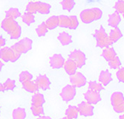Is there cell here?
I'll use <instances>...</instances> for the list:
<instances>
[{"label": "cell", "mask_w": 124, "mask_h": 119, "mask_svg": "<svg viewBox=\"0 0 124 119\" xmlns=\"http://www.w3.org/2000/svg\"><path fill=\"white\" fill-rule=\"evenodd\" d=\"M1 27L12 40H18L22 35V27L14 19H4L1 23Z\"/></svg>", "instance_id": "cell-1"}, {"label": "cell", "mask_w": 124, "mask_h": 119, "mask_svg": "<svg viewBox=\"0 0 124 119\" xmlns=\"http://www.w3.org/2000/svg\"><path fill=\"white\" fill-rule=\"evenodd\" d=\"M103 16L102 10L98 8L85 9L81 11L80 17L81 21L85 24H90L94 21L99 20Z\"/></svg>", "instance_id": "cell-2"}, {"label": "cell", "mask_w": 124, "mask_h": 119, "mask_svg": "<svg viewBox=\"0 0 124 119\" xmlns=\"http://www.w3.org/2000/svg\"><path fill=\"white\" fill-rule=\"evenodd\" d=\"M94 37L96 40V46L97 47L103 48H108L112 44V42L106 32L105 28L103 26H100L99 29H97L94 34Z\"/></svg>", "instance_id": "cell-3"}, {"label": "cell", "mask_w": 124, "mask_h": 119, "mask_svg": "<svg viewBox=\"0 0 124 119\" xmlns=\"http://www.w3.org/2000/svg\"><path fill=\"white\" fill-rule=\"evenodd\" d=\"M51 5L42 2H30L26 6V12L32 14L39 13L41 14H48L50 13Z\"/></svg>", "instance_id": "cell-4"}, {"label": "cell", "mask_w": 124, "mask_h": 119, "mask_svg": "<svg viewBox=\"0 0 124 119\" xmlns=\"http://www.w3.org/2000/svg\"><path fill=\"white\" fill-rule=\"evenodd\" d=\"M21 55L16 52L11 47H3L0 49V59L5 63L17 61Z\"/></svg>", "instance_id": "cell-5"}, {"label": "cell", "mask_w": 124, "mask_h": 119, "mask_svg": "<svg viewBox=\"0 0 124 119\" xmlns=\"http://www.w3.org/2000/svg\"><path fill=\"white\" fill-rule=\"evenodd\" d=\"M32 46H33L32 40L28 37H24L23 39L20 40L19 42H16L14 45L11 46V48L16 52L19 54V55H22V54H26L29 51H31Z\"/></svg>", "instance_id": "cell-6"}, {"label": "cell", "mask_w": 124, "mask_h": 119, "mask_svg": "<svg viewBox=\"0 0 124 119\" xmlns=\"http://www.w3.org/2000/svg\"><path fill=\"white\" fill-rule=\"evenodd\" d=\"M111 103L115 112H124V95L121 92H115L111 95Z\"/></svg>", "instance_id": "cell-7"}, {"label": "cell", "mask_w": 124, "mask_h": 119, "mask_svg": "<svg viewBox=\"0 0 124 119\" xmlns=\"http://www.w3.org/2000/svg\"><path fill=\"white\" fill-rule=\"evenodd\" d=\"M69 58L74 61L78 69H81L82 67H83L87 60L85 53L79 49H75L73 51H71L69 54Z\"/></svg>", "instance_id": "cell-8"}, {"label": "cell", "mask_w": 124, "mask_h": 119, "mask_svg": "<svg viewBox=\"0 0 124 119\" xmlns=\"http://www.w3.org/2000/svg\"><path fill=\"white\" fill-rule=\"evenodd\" d=\"M76 88L72 85H66L62 88L60 92V97L65 102H70L71 101L74 97L76 96Z\"/></svg>", "instance_id": "cell-9"}, {"label": "cell", "mask_w": 124, "mask_h": 119, "mask_svg": "<svg viewBox=\"0 0 124 119\" xmlns=\"http://www.w3.org/2000/svg\"><path fill=\"white\" fill-rule=\"evenodd\" d=\"M70 82L75 88H81L87 83L85 76L80 71H77L74 74L70 76Z\"/></svg>", "instance_id": "cell-10"}, {"label": "cell", "mask_w": 124, "mask_h": 119, "mask_svg": "<svg viewBox=\"0 0 124 119\" xmlns=\"http://www.w3.org/2000/svg\"><path fill=\"white\" fill-rule=\"evenodd\" d=\"M79 114L82 116L89 117L94 115V106L92 104H89L86 101H82L77 106Z\"/></svg>", "instance_id": "cell-11"}, {"label": "cell", "mask_w": 124, "mask_h": 119, "mask_svg": "<svg viewBox=\"0 0 124 119\" xmlns=\"http://www.w3.org/2000/svg\"><path fill=\"white\" fill-rule=\"evenodd\" d=\"M65 60L60 54H55L50 57V66L54 69H60L64 66Z\"/></svg>", "instance_id": "cell-12"}, {"label": "cell", "mask_w": 124, "mask_h": 119, "mask_svg": "<svg viewBox=\"0 0 124 119\" xmlns=\"http://www.w3.org/2000/svg\"><path fill=\"white\" fill-rule=\"evenodd\" d=\"M35 83L37 86L38 89L46 91L50 89L51 82L46 74H40L36 78Z\"/></svg>", "instance_id": "cell-13"}, {"label": "cell", "mask_w": 124, "mask_h": 119, "mask_svg": "<svg viewBox=\"0 0 124 119\" xmlns=\"http://www.w3.org/2000/svg\"><path fill=\"white\" fill-rule=\"evenodd\" d=\"M84 98L87 103L92 105L97 104L102 100V98H101L100 92H93L89 89L84 94Z\"/></svg>", "instance_id": "cell-14"}, {"label": "cell", "mask_w": 124, "mask_h": 119, "mask_svg": "<svg viewBox=\"0 0 124 119\" xmlns=\"http://www.w3.org/2000/svg\"><path fill=\"white\" fill-rule=\"evenodd\" d=\"M112 75L111 73L108 70H103L101 71L99 75V81L103 86H108L112 81Z\"/></svg>", "instance_id": "cell-15"}, {"label": "cell", "mask_w": 124, "mask_h": 119, "mask_svg": "<svg viewBox=\"0 0 124 119\" xmlns=\"http://www.w3.org/2000/svg\"><path fill=\"white\" fill-rule=\"evenodd\" d=\"M63 68L65 72L69 74V76H71V75L74 74L77 72V66L76 63H74V60H72L70 58H69L65 62Z\"/></svg>", "instance_id": "cell-16"}, {"label": "cell", "mask_w": 124, "mask_h": 119, "mask_svg": "<svg viewBox=\"0 0 124 119\" xmlns=\"http://www.w3.org/2000/svg\"><path fill=\"white\" fill-rule=\"evenodd\" d=\"M120 22H121V16L119 14H117L116 12L111 14L108 16V24L109 26L112 27L113 28H117Z\"/></svg>", "instance_id": "cell-17"}, {"label": "cell", "mask_w": 124, "mask_h": 119, "mask_svg": "<svg viewBox=\"0 0 124 119\" xmlns=\"http://www.w3.org/2000/svg\"><path fill=\"white\" fill-rule=\"evenodd\" d=\"M57 39L60 42L61 45L63 46H69L72 42V37L69 33H67V32H65V31L62 32V33H60L58 35Z\"/></svg>", "instance_id": "cell-18"}, {"label": "cell", "mask_w": 124, "mask_h": 119, "mask_svg": "<svg viewBox=\"0 0 124 119\" xmlns=\"http://www.w3.org/2000/svg\"><path fill=\"white\" fill-rule=\"evenodd\" d=\"M102 57L106 61L109 62L110 60H113L115 57H117V53L113 48H106L102 52Z\"/></svg>", "instance_id": "cell-19"}, {"label": "cell", "mask_w": 124, "mask_h": 119, "mask_svg": "<svg viewBox=\"0 0 124 119\" xmlns=\"http://www.w3.org/2000/svg\"><path fill=\"white\" fill-rule=\"evenodd\" d=\"M79 110L76 106H69L65 111V116L70 119H77L79 116Z\"/></svg>", "instance_id": "cell-20"}, {"label": "cell", "mask_w": 124, "mask_h": 119, "mask_svg": "<svg viewBox=\"0 0 124 119\" xmlns=\"http://www.w3.org/2000/svg\"><path fill=\"white\" fill-rule=\"evenodd\" d=\"M22 84V88L29 93H36L39 90L35 82H33L32 80L24 82Z\"/></svg>", "instance_id": "cell-21"}, {"label": "cell", "mask_w": 124, "mask_h": 119, "mask_svg": "<svg viewBox=\"0 0 124 119\" xmlns=\"http://www.w3.org/2000/svg\"><path fill=\"white\" fill-rule=\"evenodd\" d=\"M46 25L48 30H54L59 26V18L58 16H52L49 17L46 22Z\"/></svg>", "instance_id": "cell-22"}, {"label": "cell", "mask_w": 124, "mask_h": 119, "mask_svg": "<svg viewBox=\"0 0 124 119\" xmlns=\"http://www.w3.org/2000/svg\"><path fill=\"white\" fill-rule=\"evenodd\" d=\"M31 104L35 106H43V104L46 103L44 95L41 93H35L32 96L31 98Z\"/></svg>", "instance_id": "cell-23"}, {"label": "cell", "mask_w": 124, "mask_h": 119, "mask_svg": "<svg viewBox=\"0 0 124 119\" xmlns=\"http://www.w3.org/2000/svg\"><path fill=\"white\" fill-rule=\"evenodd\" d=\"M109 37L111 39V40L113 42V43L117 42L120 38H122L123 37V33L120 31V28H115L113 29H111L109 34Z\"/></svg>", "instance_id": "cell-24"}, {"label": "cell", "mask_w": 124, "mask_h": 119, "mask_svg": "<svg viewBox=\"0 0 124 119\" xmlns=\"http://www.w3.org/2000/svg\"><path fill=\"white\" fill-rule=\"evenodd\" d=\"M13 119H25L26 118V111L25 109L22 107H18L14 109L12 112Z\"/></svg>", "instance_id": "cell-25"}, {"label": "cell", "mask_w": 124, "mask_h": 119, "mask_svg": "<svg viewBox=\"0 0 124 119\" xmlns=\"http://www.w3.org/2000/svg\"><path fill=\"white\" fill-rule=\"evenodd\" d=\"M20 16H21V13L19 11V10L16 8H11L5 12V18H8L11 19L16 20Z\"/></svg>", "instance_id": "cell-26"}, {"label": "cell", "mask_w": 124, "mask_h": 119, "mask_svg": "<svg viewBox=\"0 0 124 119\" xmlns=\"http://www.w3.org/2000/svg\"><path fill=\"white\" fill-rule=\"evenodd\" d=\"M59 18V26L64 28H69L71 26V16L60 15Z\"/></svg>", "instance_id": "cell-27"}, {"label": "cell", "mask_w": 124, "mask_h": 119, "mask_svg": "<svg viewBox=\"0 0 124 119\" xmlns=\"http://www.w3.org/2000/svg\"><path fill=\"white\" fill-rule=\"evenodd\" d=\"M22 19L25 24H26L27 25H30L35 22L34 14H32L30 12H25L22 16Z\"/></svg>", "instance_id": "cell-28"}, {"label": "cell", "mask_w": 124, "mask_h": 119, "mask_svg": "<svg viewBox=\"0 0 124 119\" xmlns=\"http://www.w3.org/2000/svg\"><path fill=\"white\" fill-rule=\"evenodd\" d=\"M104 87L100 83H97L96 81H90L88 83V89L92 90L93 92H100L102 90H103Z\"/></svg>", "instance_id": "cell-29"}, {"label": "cell", "mask_w": 124, "mask_h": 119, "mask_svg": "<svg viewBox=\"0 0 124 119\" xmlns=\"http://www.w3.org/2000/svg\"><path fill=\"white\" fill-rule=\"evenodd\" d=\"M75 1L74 0H62L61 2V5L63 10L71 11V10L75 6Z\"/></svg>", "instance_id": "cell-30"}, {"label": "cell", "mask_w": 124, "mask_h": 119, "mask_svg": "<svg viewBox=\"0 0 124 119\" xmlns=\"http://www.w3.org/2000/svg\"><path fill=\"white\" fill-rule=\"evenodd\" d=\"M48 28L46 25V23H42L40 25H38V27L36 28V32H37V34L38 35V37H42L46 36V34L48 33Z\"/></svg>", "instance_id": "cell-31"}, {"label": "cell", "mask_w": 124, "mask_h": 119, "mask_svg": "<svg viewBox=\"0 0 124 119\" xmlns=\"http://www.w3.org/2000/svg\"><path fill=\"white\" fill-rule=\"evenodd\" d=\"M31 110L32 114L36 117H39V116L44 115V113H45L44 108L42 106H35V105L31 104Z\"/></svg>", "instance_id": "cell-32"}, {"label": "cell", "mask_w": 124, "mask_h": 119, "mask_svg": "<svg viewBox=\"0 0 124 119\" xmlns=\"http://www.w3.org/2000/svg\"><path fill=\"white\" fill-rule=\"evenodd\" d=\"M33 79V74L30 73L28 71H22L19 76V81L22 83L26 81L32 80Z\"/></svg>", "instance_id": "cell-33"}, {"label": "cell", "mask_w": 124, "mask_h": 119, "mask_svg": "<svg viewBox=\"0 0 124 119\" xmlns=\"http://www.w3.org/2000/svg\"><path fill=\"white\" fill-rule=\"evenodd\" d=\"M3 87L5 91H13L16 88V82L14 80L8 78L3 83Z\"/></svg>", "instance_id": "cell-34"}, {"label": "cell", "mask_w": 124, "mask_h": 119, "mask_svg": "<svg viewBox=\"0 0 124 119\" xmlns=\"http://www.w3.org/2000/svg\"><path fill=\"white\" fill-rule=\"evenodd\" d=\"M108 63L109 67L112 69H120V67L121 66V61L117 56L115 57L113 60H111L109 62H108Z\"/></svg>", "instance_id": "cell-35"}, {"label": "cell", "mask_w": 124, "mask_h": 119, "mask_svg": "<svg viewBox=\"0 0 124 119\" xmlns=\"http://www.w3.org/2000/svg\"><path fill=\"white\" fill-rule=\"evenodd\" d=\"M115 12L117 14H124V0H118L114 7Z\"/></svg>", "instance_id": "cell-36"}, {"label": "cell", "mask_w": 124, "mask_h": 119, "mask_svg": "<svg viewBox=\"0 0 124 119\" xmlns=\"http://www.w3.org/2000/svg\"><path fill=\"white\" fill-rule=\"evenodd\" d=\"M71 16V26L69 29L75 30L79 26V21L76 16Z\"/></svg>", "instance_id": "cell-37"}, {"label": "cell", "mask_w": 124, "mask_h": 119, "mask_svg": "<svg viewBox=\"0 0 124 119\" xmlns=\"http://www.w3.org/2000/svg\"><path fill=\"white\" fill-rule=\"evenodd\" d=\"M116 76L117 80L124 83V68H120L116 73Z\"/></svg>", "instance_id": "cell-38"}, {"label": "cell", "mask_w": 124, "mask_h": 119, "mask_svg": "<svg viewBox=\"0 0 124 119\" xmlns=\"http://www.w3.org/2000/svg\"><path fill=\"white\" fill-rule=\"evenodd\" d=\"M6 44V40L5 39L2 37V36H0V48H2L5 46Z\"/></svg>", "instance_id": "cell-39"}, {"label": "cell", "mask_w": 124, "mask_h": 119, "mask_svg": "<svg viewBox=\"0 0 124 119\" xmlns=\"http://www.w3.org/2000/svg\"><path fill=\"white\" fill-rule=\"evenodd\" d=\"M37 119H52L51 117L49 116H46V115H41L39 117H38Z\"/></svg>", "instance_id": "cell-40"}, {"label": "cell", "mask_w": 124, "mask_h": 119, "mask_svg": "<svg viewBox=\"0 0 124 119\" xmlns=\"http://www.w3.org/2000/svg\"><path fill=\"white\" fill-rule=\"evenodd\" d=\"M4 66H5V63L2 62V60L0 59V71H2V68L4 67Z\"/></svg>", "instance_id": "cell-41"}, {"label": "cell", "mask_w": 124, "mask_h": 119, "mask_svg": "<svg viewBox=\"0 0 124 119\" xmlns=\"http://www.w3.org/2000/svg\"><path fill=\"white\" fill-rule=\"evenodd\" d=\"M4 91H5V89H4V87H3V84L0 83V92H4Z\"/></svg>", "instance_id": "cell-42"}, {"label": "cell", "mask_w": 124, "mask_h": 119, "mask_svg": "<svg viewBox=\"0 0 124 119\" xmlns=\"http://www.w3.org/2000/svg\"><path fill=\"white\" fill-rule=\"evenodd\" d=\"M119 119H124V114H123V115H120V117H119Z\"/></svg>", "instance_id": "cell-43"}, {"label": "cell", "mask_w": 124, "mask_h": 119, "mask_svg": "<svg viewBox=\"0 0 124 119\" xmlns=\"http://www.w3.org/2000/svg\"><path fill=\"white\" fill-rule=\"evenodd\" d=\"M62 119H70V118H68V117H66V116H65V117H64V118H62Z\"/></svg>", "instance_id": "cell-44"}, {"label": "cell", "mask_w": 124, "mask_h": 119, "mask_svg": "<svg viewBox=\"0 0 124 119\" xmlns=\"http://www.w3.org/2000/svg\"><path fill=\"white\" fill-rule=\"evenodd\" d=\"M123 17L124 18V14H123Z\"/></svg>", "instance_id": "cell-45"}, {"label": "cell", "mask_w": 124, "mask_h": 119, "mask_svg": "<svg viewBox=\"0 0 124 119\" xmlns=\"http://www.w3.org/2000/svg\"><path fill=\"white\" fill-rule=\"evenodd\" d=\"M0 113H1V108H0Z\"/></svg>", "instance_id": "cell-46"}]
</instances>
